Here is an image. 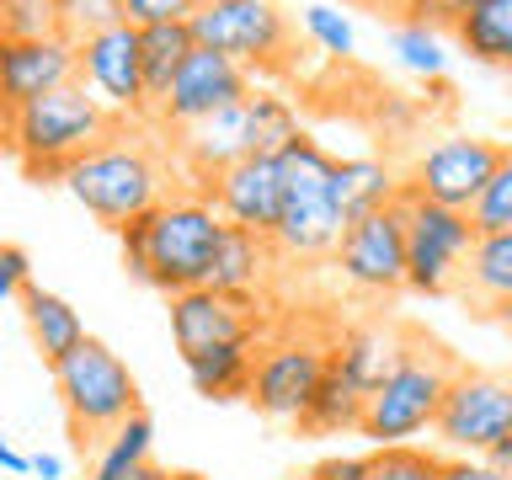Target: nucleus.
Instances as JSON below:
<instances>
[{"label":"nucleus","mask_w":512,"mask_h":480,"mask_svg":"<svg viewBox=\"0 0 512 480\" xmlns=\"http://www.w3.org/2000/svg\"><path fill=\"white\" fill-rule=\"evenodd\" d=\"M171 176H182L171 144H155L139 123H123L107 144H96L91 155H80L64 171V192L96 224L123 235L128 224H139L144 214H155L171 198Z\"/></svg>","instance_id":"f257e3e1"},{"label":"nucleus","mask_w":512,"mask_h":480,"mask_svg":"<svg viewBox=\"0 0 512 480\" xmlns=\"http://www.w3.org/2000/svg\"><path fill=\"white\" fill-rule=\"evenodd\" d=\"M230 219L208 192H171L155 214L123 230V267L128 278L160 288V294H187V288H208L214 278L219 240Z\"/></svg>","instance_id":"f03ea898"},{"label":"nucleus","mask_w":512,"mask_h":480,"mask_svg":"<svg viewBox=\"0 0 512 480\" xmlns=\"http://www.w3.org/2000/svg\"><path fill=\"white\" fill-rule=\"evenodd\" d=\"M123 123L128 118H118L86 80H75V86H59L27 107L0 112V139L32 182H64V171L80 155H91L96 144H107Z\"/></svg>","instance_id":"7ed1b4c3"},{"label":"nucleus","mask_w":512,"mask_h":480,"mask_svg":"<svg viewBox=\"0 0 512 480\" xmlns=\"http://www.w3.org/2000/svg\"><path fill=\"white\" fill-rule=\"evenodd\" d=\"M454 379H459V358L438 342V336H427V331L411 326L395 374L368 395L363 438L374 448L416 443L422 432L438 427V411H443L448 390H454Z\"/></svg>","instance_id":"20e7f679"},{"label":"nucleus","mask_w":512,"mask_h":480,"mask_svg":"<svg viewBox=\"0 0 512 480\" xmlns=\"http://www.w3.org/2000/svg\"><path fill=\"white\" fill-rule=\"evenodd\" d=\"M283 166V219H278V246L283 262H320V256H336L347 235V219L336 208V155L320 139L299 134L288 150L278 155Z\"/></svg>","instance_id":"39448f33"},{"label":"nucleus","mask_w":512,"mask_h":480,"mask_svg":"<svg viewBox=\"0 0 512 480\" xmlns=\"http://www.w3.org/2000/svg\"><path fill=\"white\" fill-rule=\"evenodd\" d=\"M48 374H54L64 422H70V438H75L80 454H96L128 416L144 411L128 363L107 342H96V336H86V342H80L70 358H59Z\"/></svg>","instance_id":"423d86ee"},{"label":"nucleus","mask_w":512,"mask_h":480,"mask_svg":"<svg viewBox=\"0 0 512 480\" xmlns=\"http://www.w3.org/2000/svg\"><path fill=\"white\" fill-rule=\"evenodd\" d=\"M336 358V331L331 326H299V320H283V326L267 331L262 352H256V379H251V406L267 416V422H304V411L315 406L320 384L331 374Z\"/></svg>","instance_id":"0eeeda50"},{"label":"nucleus","mask_w":512,"mask_h":480,"mask_svg":"<svg viewBox=\"0 0 512 480\" xmlns=\"http://www.w3.org/2000/svg\"><path fill=\"white\" fill-rule=\"evenodd\" d=\"M475 240L480 230L464 208H443L432 198H416L406 187V288L411 294L422 299L459 294Z\"/></svg>","instance_id":"6e6552de"},{"label":"nucleus","mask_w":512,"mask_h":480,"mask_svg":"<svg viewBox=\"0 0 512 480\" xmlns=\"http://www.w3.org/2000/svg\"><path fill=\"white\" fill-rule=\"evenodd\" d=\"M192 38L246 70H294V27L278 0H203Z\"/></svg>","instance_id":"1a4fd4ad"},{"label":"nucleus","mask_w":512,"mask_h":480,"mask_svg":"<svg viewBox=\"0 0 512 480\" xmlns=\"http://www.w3.org/2000/svg\"><path fill=\"white\" fill-rule=\"evenodd\" d=\"M432 438H438L448 454L486 459L496 443L512 438V379H502V374H470V368H459L454 390H448L443 411H438Z\"/></svg>","instance_id":"9d476101"},{"label":"nucleus","mask_w":512,"mask_h":480,"mask_svg":"<svg viewBox=\"0 0 512 480\" xmlns=\"http://www.w3.org/2000/svg\"><path fill=\"white\" fill-rule=\"evenodd\" d=\"M502 155H507V144L480 139V134L438 139L416 155V166L406 171V187L416 198H432L443 208H464L470 214L480 203V192H486V182L496 176V166H502Z\"/></svg>","instance_id":"9b49d317"},{"label":"nucleus","mask_w":512,"mask_h":480,"mask_svg":"<svg viewBox=\"0 0 512 480\" xmlns=\"http://www.w3.org/2000/svg\"><path fill=\"white\" fill-rule=\"evenodd\" d=\"M331 262L342 267V278L358 294H374V299L400 294L406 288V192L390 208H379V214L347 224Z\"/></svg>","instance_id":"f8f14e48"},{"label":"nucleus","mask_w":512,"mask_h":480,"mask_svg":"<svg viewBox=\"0 0 512 480\" xmlns=\"http://www.w3.org/2000/svg\"><path fill=\"white\" fill-rule=\"evenodd\" d=\"M251 70L246 64H235L230 54H214V48H192V59L182 64V75L171 80V91H166V102H160L155 112V128L160 134H182V128L192 123H203V118H214V112L224 107H240V102H251Z\"/></svg>","instance_id":"ddd939ff"},{"label":"nucleus","mask_w":512,"mask_h":480,"mask_svg":"<svg viewBox=\"0 0 512 480\" xmlns=\"http://www.w3.org/2000/svg\"><path fill=\"white\" fill-rule=\"evenodd\" d=\"M80 80L128 123H150V91H144V32L118 22L80 43ZM155 128V123H150Z\"/></svg>","instance_id":"4468645a"},{"label":"nucleus","mask_w":512,"mask_h":480,"mask_svg":"<svg viewBox=\"0 0 512 480\" xmlns=\"http://www.w3.org/2000/svg\"><path fill=\"white\" fill-rule=\"evenodd\" d=\"M171 342L182 358L224 342H256L272 326L262 320V299H235L219 294V288H187V294H171Z\"/></svg>","instance_id":"2eb2a0df"},{"label":"nucleus","mask_w":512,"mask_h":480,"mask_svg":"<svg viewBox=\"0 0 512 480\" xmlns=\"http://www.w3.org/2000/svg\"><path fill=\"white\" fill-rule=\"evenodd\" d=\"M171 155H176V171L187 176L192 187H208L214 176H224L230 166H240V160L256 155V139H251V102L240 107H224L214 112V118L192 123L182 128V134H171Z\"/></svg>","instance_id":"dca6fc26"},{"label":"nucleus","mask_w":512,"mask_h":480,"mask_svg":"<svg viewBox=\"0 0 512 480\" xmlns=\"http://www.w3.org/2000/svg\"><path fill=\"white\" fill-rule=\"evenodd\" d=\"M80 80V43L59 38H38V43H0V112L27 107L38 96L75 86Z\"/></svg>","instance_id":"f3484780"},{"label":"nucleus","mask_w":512,"mask_h":480,"mask_svg":"<svg viewBox=\"0 0 512 480\" xmlns=\"http://www.w3.org/2000/svg\"><path fill=\"white\" fill-rule=\"evenodd\" d=\"M208 198L219 203V214L240 224V230H256V235H278V219H283V166L278 155H251L230 166L224 176L203 187Z\"/></svg>","instance_id":"a211bd4d"},{"label":"nucleus","mask_w":512,"mask_h":480,"mask_svg":"<svg viewBox=\"0 0 512 480\" xmlns=\"http://www.w3.org/2000/svg\"><path fill=\"white\" fill-rule=\"evenodd\" d=\"M406 331L411 326H390V320H363V326L336 331V368L358 384L363 395H374L384 379L395 374L400 352H406Z\"/></svg>","instance_id":"6ab92c4d"},{"label":"nucleus","mask_w":512,"mask_h":480,"mask_svg":"<svg viewBox=\"0 0 512 480\" xmlns=\"http://www.w3.org/2000/svg\"><path fill=\"white\" fill-rule=\"evenodd\" d=\"M283 256L278 246H272L267 235L256 230H240V224H230L219 240V256H214V278H208V288H219V294H235V299H256L267 283V272L278 267Z\"/></svg>","instance_id":"aec40b11"},{"label":"nucleus","mask_w":512,"mask_h":480,"mask_svg":"<svg viewBox=\"0 0 512 480\" xmlns=\"http://www.w3.org/2000/svg\"><path fill=\"white\" fill-rule=\"evenodd\" d=\"M331 187H336L342 219L358 224L368 214H379V208H390L400 192H406V176L379 155H347V160H336V182Z\"/></svg>","instance_id":"412c9836"},{"label":"nucleus","mask_w":512,"mask_h":480,"mask_svg":"<svg viewBox=\"0 0 512 480\" xmlns=\"http://www.w3.org/2000/svg\"><path fill=\"white\" fill-rule=\"evenodd\" d=\"M267 336L256 342H224V347H208V352H192L187 363V379L203 400H251V379H256V352H262Z\"/></svg>","instance_id":"4be33fe9"},{"label":"nucleus","mask_w":512,"mask_h":480,"mask_svg":"<svg viewBox=\"0 0 512 480\" xmlns=\"http://www.w3.org/2000/svg\"><path fill=\"white\" fill-rule=\"evenodd\" d=\"M459 294L486 315H502L512 304V230H491V235L475 240Z\"/></svg>","instance_id":"5701e85b"},{"label":"nucleus","mask_w":512,"mask_h":480,"mask_svg":"<svg viewBox=\"0 0 512 480\" xmlns=\"http://www.w3.org/2000/svg\"><path fill=\"white\" fill-rule=\"evenodd\" d=\"M22 315H27V331H32V342H38L48 368H54L59 358H70V352L86 342V320H80V310H75L70 299L38 288V283L22 294Z\"/></svg>","instance_id":"b1692460"},{"label":"nucleus","mask_w":512,"mask_h":480,"mask_svg":"<svg viewBox=\"0 0 512 480\" xmlns=\"http://www.w3.org/2000/svg\"><path fill=\"white\" fill-rule=\"evenodd\" d=\"M139 32H144V91H150V123H155L171 80L182 75L198 38H192V22H160V27H139Z\"/></svg>","instance_id":"393cba45"},{"label":"nucleus","mask_w":512,"mask_h":480,"mask_svg":"<svg viewBox=\"0 0 512 480\" xmlns=\"http://www.w3.org/2000/svg\"><path fill=\"white\" fill-rule=\"evenodd\" d=\"M454 43L475 64L512 70V0H480V6L454 27Z\"/></svg>","instance_id":"a878e982"},{"label":"nucleus","mask_w":512,"mask_h":480,"mask_svg":"<svg viewBox=\"0 0 512 480\" xmlns=\"http://www.w3.org/2000/svg\"><path fill=\"white\" fill-rule=\"evenodd\" d=\"M363 416H368V395L331 363V374L320 384L315 406L304 411L299 432H320V438H326V432H363Z\"/></svg>","instance_id":"bb28decb"},{"label":"nucleus","mask_w":512,"mask_h":480,"mask_svg":"<svg viewBox=\"0 0 512 480\" xmlns=\"http://www.w3.org/2000/svg\"><path fill=\"white\" fill-rule=\"evenodd\" d=\"M150 448H155V422H150V411H139L91 454V475L86 480H128L139 464H150Z\"/></svg>","instance_id":"cd10ccee"},{"label":"nucleus","mask_w":512,"mask_h":480,"mask_svg":"<svg viewBox=\"0 0 512 480\" xmlns=\"http://www.w3.org/2000/svg\"><path fill=\"white\" fill-rule=\"evenodd\" d=\"M299 134H304V128H299V112H294L288 96L251 91V139H256V155H283Z\"/></svg>","instance_id":"c85d7f7f"},{"label":"nucleus","mask_w":512,"mask_h":480,"mask_svg":"<svg viewBox=\"0 0 512 480\" xmlns=\"http://www.w3.org/2000/svg\"><path fill=\"white\" fill-rule=\"evenodd\" d=\"M390 48H395V59L406 64L411 75L438 80V75L448 70V54H443V43H438V27H427V22H395V27H390Z\"/></svg>","instance_id":"c756f323"},{"label":"nucleus","mask_w":512,"mask_h":480,"mask_svg":"<svg viewBox=\"0 0 512 480\" xmlns=\"http://www.w3.org/2000/svg\"><path fill=\"white\" fill-rule=\"evenodd\" d=\"M59 38L54 0H0V43H38Z\"/></svg>","instance_id":"7c9ffc66"},{"label":"nucleus","mask_w":512,"mask_h":480,"mask_svg":"<svg viewBox=\"0 0 512 480\" xmlns=\"http://www.w3.org/2000/svg\"><path fill=\"white\" fill-rule=\"evenodd\" d=\"M59 6V32L70 43H86L96 32L128 22V0H54Z\"/></svg>","instance_id":"2f4dec72"},{"label":"nucleus","mask_w":512,"mask_h":480,"mask_svg":"<svg viewBox=\"0 0 512 480\" xmlns=\"http://www.w3.org/2000/svg\"><path fill=\"white\" fill-rule=\"evenodd\" d=\"M443 475V454H432L422 443H395V448H374L368 480H438Z\"/></svg>","instance_id":"473e14b6"},{"label":"nucleus","mask_w":512,"mask_h":480,"mask_svg":"<svg viewBox=\"0 0 512 480\" xmlns=\"http://www.w3.org/2000/svg\"><path fill=\"white\" fill-rule=\"evenodd\" d=\"M475 230L491 235V230H512V150L502 155V166H496V176L486 182V192H480V203L470 208Z\"/></svg>","instance_id":"72a5a7b5"},{"label":"nucleus","mask_w":512,"mask_h":480,"mask_svg":"<svg viewBox=\"0 0 512 480\" xmlns=\"http://www.w3.org/2000/svg\"><path fill=\"white\" fill-rule=\"evenodd\" d=\"M304 32H310L315 48H326L331 59H347L358 48V32L336 6H304Z\"/></svg>","instance_id":"f704fd0d"},{"label":"nucleus","mask_w":512,"mask_h":480,"mask_svg":"<svg viewBox=\"0 0 512 480\" xmlns=\"http://www.w3.org/2000/svg\"><path fill=\"white\" fill-rule=\"evenodd\" d=\"M203 0H128V22L134 27H160V22H192Z\"/></svg>","instance_id":"c9c22d12"},{"label":"nucleus","mask_w":512,"mask_h":480,"mask_svg":"<svg viewBox=\"0 0 512 480\" xmlns=\"http://www.w3.org/2000/svg\"><path fill=\"white\" fill-rule=\"evenodd\" d=\"M480 6V0H406V22H427V27H448L454 32L464 16H470Z\"/></svg>","instance_id":"e433bc0d"},{"label":"nucleus","mask_w":512,"mask_h":480,"mask_svg":"<svg viewBox=\"0 0 512 480\" xmlns=\"http://www.w3.org/2000/svg\"><path fill=\"white\" fill-rule=\"evenodd\" d=\"M0 288H6V299L22 304V294L32 288V256L22 246H0Z\"/></svg>","instance_id":"4c0bfd02"},{"label":"nucleus","mask_w":512,"mask_h":480,"mask_svg":"<svg viewBox=\"0 0 512 480\" xmlns=\"http://www.w3.org/2000/svg\"><path fill=\"white\" fill-rule=\"evenodd\" d=\"M368 464H374V454H331V459L310 464V470L320 480H368Z\"/></svg>","instance_id":"58836bf2"},{"label":"nucleus","mask_w":512,"mask_h":480,"mask_svg":"<svg viewBox=\"0 0 512 480\" xmlns=\"http://www.w3.org/2000/svg\"><path fill=\"white\" fill-rule=\"evenodd\" d=\"M438 480H502V475H496L486 459H475V454H448Z\"/></svg>","instance_id":"ea45409f"},{"label":"nucleus","mask_w":512,"mask_h":480,"mask_svg":"<svg viewBox=\"0 0 512 480\" xmlns=\"http://www.w3.org/2000/svg\"><path fill=\"white\" fill-rule=\"evenodd\" d=\"M0 470H6V475H32V459L16 443H0Z\"/></svg>","instance_id":"a19ab883"},{"label":"nucleus","mask_w":512,"mask_h":480,"mask_svg":"<svg viewBox=\"0 0 512 480\" xmlns=\"http://www.w3.org/2000/svg\"><path fill=\"white\" fill-rule=\"evenodd\" d=\"M32 475H38V480H64V459L59 454H38V459H32Z\"/></svg>","instance_id":"79ce46f5"},{"label":"nucleus","mask_w":512,"mask_h":480,"mask_svg":"<svg viewBox=\"0 0 512 480\" xmlns=\"http://www.w3.org/2000/svg\"><path fill=\"white\" fill-rule=\"evenodd\" d=\"M486 464H491V470L502 475V480H512V438H507V443H496L491 454H486Z\"/></svg>","instance_id":"37998d69"},{"label":"nucleus","mask_w":512,"mask_h":480,"mask_svg":"<svg viewBox=\"0 0 512 480\" xmlns=\"http://www.w3.org/2000/svg\"><path fill=\"white\" fill-rule=\"evenodd\" d=\"M128 480H171V470H160V464L150 459V464H139V470L128 475Z\"/></svg>","instance_id":"c03bdc74"},{"label":"nucleus","mask_w":512,"mask_h":480,"mask_svg":"<svg viewBox=\"0 0 512 480\" xmlns=\"http://www.w3.org/2000/svg\"><path fill=\"white\" fill-rule=\"evenodd\" d=\"M171 480H208V475H198V470H176Z\"/></svg>","instance_id":"a18cd8bd"},{"label":"nucleus","mask_w":512,"mask_h":480,"mask_svg":"<svg viewBox=\"0 0 512 480\" xmlns=\"http://www.w3.org/2000/svg\"><path fill=\"white\" fill-rule=\"evenodd\" d=\"M496 320H502V326L512 331V304H507V310H502V315H496Z\"/></svg>","instance_id":"49530a36"},{"label":"nucleus","mask_w":512,"mask_h":480,"mask_svg":"<svg viewBox=\"0 0 512 480\" xmlns=\"http://www.w3.org/2000/svg\"><path fill=\"white\" fill-rule=\"evenodd\" d=\"M288 480H320V475H315V470H304V475H288Z\"/></svg>","instance_id":"de8ad7c7"}]
</instances>
